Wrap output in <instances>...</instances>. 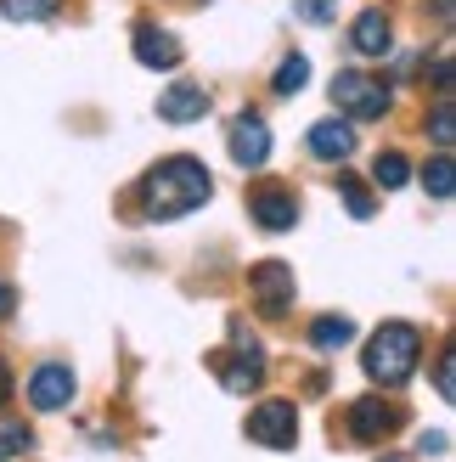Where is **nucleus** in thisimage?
Returning <instances> with one entry per match:
<instances>
[{
    "label": "nucleus",
    "instance_id": "11",
    "mask_svg": "<svg viewBox=\"0 0 456 462\" xmlns=\"http://www.w3.org/2000/svg\"><path fill=\"white\" fill-rule=\"evenodd\" d=\"M203 113H209V90L203 85H169L158 97V119H169V125H197Z\"/></svg>",
    "mask_w": 456,
    "mask_h": 462
},
{
    "label": "nucleus",
    "instance_id": "9",
    "mask_svg": "<svg viewBox=\"0 0 456 462\" xmlns=\"http://www.w3.org/2000/svg\"><path fill=\"white\" fill-rule=\"evenodd\" d=\"M400 429V411L389 406V401H378V395H360L355 406H350V434L355 440H383V434H395Z\"/></svg>",
    "mask_w": 456,
    "mask_h": 462
},
{
    "label": "nucleus",
    "instance_id": "23",
    "mask_svg": "<svg viewBox=\"0 0 456 462\" xmlns=\"http://www.w3.org/2000/svg\"><path fill=\"white\" fill-rule=\"evenodd\" d=\"M333 6L338 0H299V17L305 23H333Z\"/></svg>",
    "mask_w": 456,
    "mask_h": 462
},
{
    "label": "nucleus",
    "instance_id": "4",
    "mask_svg": "<svg viewBox=\"0 0 456 462\" xmlns=\"http://www.w3.org/2000/svg\"><path fill=\"white\" fill-rule=\"evenodd\" d=\"M333 102L344 107L350 119H383V113H389V85L378 74L344 68V74H333Z\"/></svg>",
    "mask_w": 456,
    "mask_h": 462
},
{
    "label": "nucleus",
    "instance_id": "5",
    "mask_svg": "<svg viewBox=\"0 0 456 462\" xmlns=\"http://www.w3.org/2000/svg\"><path fill=\"white\" fill-rule=\"evenodd\" d=\"M248 440H260L270 451L299 446V418H293V401H265L248 411Z\"/></svg>",
    "mask_w": 456,
    "mask_h": 462
},
{
    "label": "nucleus",
    "instance_id": "29",
    "mask_svg": "<svg viewBox=\"0 0 456 462\" xmlns=\"http://www.w3.org/2000/svg\"><path fill=\"white\" fill-rule=\"evenodd\" d=\"M383 462H412V457H383Z\"/></svg>",
    "mask_w": 456,
    "mask_h": 462
},
{
    "label": "nucleus",
    "instance_id": "20",
    "mask_svg": "<svg viewBox=\"0 0 456 462\" xmlns=\"http://www.w3.org/2000/svg\"><path fill=\"white\" fill-rule=\"evenodd\" d=\"M0 12L12 23H45V17L62 12V0H0Z\"/></svg>",
    "mask_w": 456,
    "mask_h": 462
},
{
    "label": "nucleus",
    "instance_id": "18",
    "mask_svg": "<svg viewBox=\"0 0 456 462\" xmlns=\"http://www.w3.org/2000/svg\"><path fill=\"white\" fill-rule=\"evenodd\" d=\"M338 198H344V209H350L355 220H372V215H378V198L367 192V180H355V175L338 180Z\"/></svg>",
    "mask_w": 456,
    "mask_h": 462
},
{
    "label": "nucleus",
    "instance_id": "16",
    "mask_svg": "<svg viewBox=\"0 0 456 462\" xmlns=\"http://www.w3.org/2000/svg\"><path fill=\"white\" fill-rule=\"evenodd\" d=\"M310 85V57H282V68H277V79H270V90H277V97H299V90Z\"/></svg>",
    "mask_w": 456,
    "mask_h": 462
},
{
    "label": "nucleus",
    "instance_id": "25",
    "mask_svg": "<svg viewBox=\"0 0 456 462\" xmlns=\"http://www.w3.org/2000/svg\"><path fill=\"white\" fill-rule=\"evenodd\" d=\"M434 85H440V97H451V57H434Z\"/></svg>",
    "mask_w": 456,
    "mask_h": 462
},
{
    "label": "nucleus",
    "instance_id": "7",
    "mask_svg": "<svg viewBox=\"0 0 456 462\" xmlns=\"http://www.w3.org/2000/svg\"><path fill=\"white\" fill-rule=\"evenodd\" d=\"M225 147H232V164L260 170L265 158H270V125L260 119V113H237V119H232V135H225Z\"/></svg>",
    "mask_w": 456,
    "mask_h": 462
},
{
    "label": "nucleus",
    "instance_id": "28",
    "mask_svg": "<svg viewBox=\"0 0 456 462\" xmlns=\"http://www.w3.org/2000/svg\"><path fill=\"white\" fill-rule=\"evenodd\" d=\"M0 316H12V282H0Z\"/></svg>",
    "mask_w": 456,
    "mask_h": 462
},
{
    "label": "nucleus",
    "instance_id": "17",
    "mask_svg": "<svg viewBox=\"0 0 456 462\" xmlns=\"http://www.w3.org/2000/svg\"><path fill=\"white\" fill-rule=\"evenodd\" d=\"M423 187H428V198H440V203L456 192V170H451V152H434V158L423 164Z\"/></svg>",
    "mask_w": 456,
    "mask_h": 462
},
{
    "label": "nucleus",
    "instance_id": "22",
    "mask_svg": "<svg viewBox=\"0 0 456 462\" xmlns=\"http://www.w3.org/2000/svg\"><path fill=\"white\" fill-rule=\"evenodd\" d=\"M428 130H434V147L451 152V135H456V107H451V97L434 102V119H428Z\"/></svg>",
    "mask_w": 456,
    "mask_h": 462
},
{
    "label": "nucleus",
    "instance_id": "1",
    "mask_svg": "<svg viewBox=\"0 0 456 462\" xmlns=\"http://www.w3.org/2000/svg\"><path fill=\"white\" fill-rule=\"evenodd\" d=\"M147 215L152 220H180V215H192L209 203L214 192V175L197 164V158H164L152 175H147Z\"/></svg>",
    "mask_w": 456,
    "mask_h": 462
},
{
    "label": "nucleus",
    "instance_id": "21",
    "mask_svg": "<svg viewBox=\"0 0 456 462\" xmlns=\"http://www.w3.org/2000/svg\"><path fill=\"white\" fill-rule=\"evenodd\" d=\"M406 175H412V164H406L400 152H378V164H372V180L383 192H395V187H406Z\"/></svg>",
    "mask_w": 456,
    "mask_h": 462
},
{
    "label": "nucleus",
    "instance_id": "12",
    "mask_svg": "<svg viewBox=\"0 0 456 462\" xmlns=\"http://www.w3.org/2000/svg\"><path fill=\"white\" fill-rule=\"evenodd\" d=\"M310 152L322 158V164H344V158L355 152V130L344 125V119H322V125H310Z\"/></svg>",
    "mask_w": 456,
    "mask_h": 462
},
{
    "label": "nucleus",
    "instance_id": "19",
    "mask_svg": "<svg viewBox=\"0 0 456 462\" xmlns=\"http://www.w3.org/2000/svg\"><path fill=\"white\" fill-rule=\"evenodd\" d=\"M34 446V429L23 423V418H0V462H12Z\"/></svg>",
    "mask_w": 456,
    "mask_h": 462
},
{
    "label": "nucleus",
    "instance_id": "13",
    "mask_svg": "<svg viewBox=\"0 0 456 462\" xmlns=\"http://www.w3.org/2000/svg\"><path fill=\"white\" fill-rule=\"evenodd\" d=\"M135 57H141V68H175L180 40L169 29H158V23H141V29H135Z\"/></svg>",
    "mask_w": 456,
    "mask_h": 462
},
{
    "label": "nucleus",
    "instance_id": "10",
    "mask_svg": "<svg viewBox=\"0 0 456 462\" xmlns=\"http://www.w3.org/2000/svg\"><path fill=\"white\" fill-rule=\"evenodd\" d=\"M68 401H74V373L57 366V361H45L40 373L29 378V406L34 411H62Z\"/></svg>",
    "mask_w": 456,
    "mask_h": 462
},
{
    "label": "nucleus",
    "instance_id": "8",
    "mask_svg": "<svg viewBox=\"0 0 456 462\" xmlns=\"http://www.w3.org/2000/svg\"><path fill=\"white\" fill-rule=\"evenodd\" d=\"M248 215H254L265 231H293L299 226V198H293L287 187H260V192H248Z\"/></svg>",
    "mask_w": 456,
    "mask_h": 462
},
{
    "label": "nucleus",
    "instance_id": "24",
    "mask_svg": "<svg viewBox=\"0 0 456 462\" xmlns=\"http://www.w3.org/2000/svg\"><path fill=\"white\" fill-rule=\"evenodd\" d=\"M434 389H440V401H451V350H440V373H434Z\"/></svg>",
    "mask_w": 456,
    "mask_h": 462
},
{
    "label": "nucleus",
    "instance_id": "26",
    "mask_svg": "<svg viewBox=\"0 0 456 462\" xmlns=\"http://www.w3.org/2000/svg\"><path fill=\"white\" fill-rule=\"evenodd\" d=\"M417 451H423V457H428V451L440 457V451H451V440H445V434H423V440H417Z\"/></svg>",
    "mask_w": 456,
    "mask_h": 462
},
{
    "label": "nucleus",
    "instance_id": "3",
    "mask_svg": "<svg viewBox=\"0 0 456 462\" xmlns=\"http://www.w3.org/2000/svg\"><path fill=\"white\" fill-rule=\"evenodd\" d=\"M209 366L220 373V389H232V395H248V389H260V378H265V356H260V344L242 333V321H232V350L214 356Z\"/></svg>",
    "mask_w": 456,
    "mask_h": 462
},
{
    "label": "nucleus",
    "instance_id": "27",
    "mask_svg": "<svg viewBox=\"0 0 456 462\" xmlns=\"http://www.w3.org/2000/svg\"><path fill=\"white\" fill-rule=\"evenodd\" d=\"M6 401H12V366L0 361V406H6Z\"/></svg>",
    "mask_w": 456,
    "mask_h": 462
},
{
    "label": "nucleus",
    "instance_id": "6",
    "mask_svg": "<svg viewBox=\"0 0 456 462\" xmlns=\"http://www.w3.org/2000/svg\"><path fill=\"white\" fill-rule=\"evenodd\" d=\"M248 288H254L260 316H282V310L293 305V265H282V260H260L254 271H248Z\"/></svg>",
    "mask_w": 456,
    "mask_h": 462
},
{
    "label": "nucleus",
    "instance_id": "15",
    "mask_svg": "<svg viewBox=\"0 0 456 462\" xmlns=\"http://www.w3.org/2000/svg\"><path fill=\"white\" fill-rule=\"evenodd\" d=\"M310 344L315 350H344V344H355V321L350 316H315L310 321Z\"/></svg>",
    "mask_w": 456,
    "mask_h": 462
},
{
    "label": "nucleus",
    "instance_id": "2",
    "mask_svg": "<svg viewBox=\"0 0 456 462\" xmlns=\"http://www.w3.org/2000/svg\"><path fill=\"white\" fill-rule=\"evenodd\" d=\"M417 361H423V333L412 328V321H383V328L367 338V356H360L367 378L372 383H389V389L412 383Z\"/></svg>",
    "mask_w": 456,
    "mask_h": 462
},
{
    "label": "nucleus",
    "instance_id": "14",
    "mask_svg": "<svg viewBox=\"0 0 456 462\" xmlns=\"http://www.w3.org/2000/svg\"><path fill=\"white\" fill-rule=\"evenodd\" d=\"M350 40H355V51H360V57H383V51H389V17H383L378 6H372V12H360V17H355V29H350Z\"/></svg>",
    "mask_w": 456,
    "mask_h": 462
}]
</instances>
